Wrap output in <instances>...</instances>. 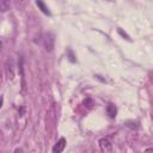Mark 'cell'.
I'll use <instances>...</instances> for the list:
<instances>
[{
	"mask_svg": "<svg viewBox=\"0 0 153 153\" xmlns=\"http://www.w3.org/2000/svg\"><path fill=\"white\" fill-rule=\"evenodd\" d=\"M43 43H44V48L47 51H51L54 49V43H55V37L51 32H47L44 33V38H43Z\"/></svg>",
	"mask_w": 153,
	"mask_h": 153,
	"instance_id": "obj_1",
	"label": "cell"
},
{
	"mask_svg": "<svg viewBox=\"0 0 153 153\" xmlns=\"http://www.w3.org/2000/svg\"><path fill=\"white\" fill-rule=\"evenodd\" d=\"M5 74L7 76L8 80H13L14 79V65H13V61L8 57L5 62Z\"/></svg>",
	"mask_w": 153,
	"mask_h": 153,
	"instance_id": "obj_2",
	"label": "cell"
},
{
	"mask_svg": "<svg viewBox=\"0 0 153 153\" xmlns=\"http://www.w3.org/2000/svg\"><path fill=\"white\" fill-rule=\"evenodd\" d=\"M99 147H100V149L103 151V152H110L111 149H112V143H111V141L108 139V137H102L100 140H99Z\"/></svg>",
	"mask_w": 153,
	"mask_h": 153,
	"instance_id": "obj_3",
	"label": "cell"
},
{
	"mask_svg": "<svg viewBox=\"0 0 153 153\" xmlns=\"http://www.w3.org/2000/svg\"><path fill=\"white\" fill-rule=\"evenodd\" d=\"M66 147V139L65 137H61L56 141V143L54 145L53 147V153H61Z\"/></svg>",
	"mask_w": 153,
	"mask_h": 153,
	"instance_id": "obj_4",
	"label": "cell"
},
{
	"mask_svg": "<svg viewBox=\"0 0 153 153\" xmlns=\"http://www.w3.org/2000/svg\"><path fill=\"white\" fill-rule=\"evenodd\" d=\"M106 114L109 115V117L110 118H115L116 117V114H117V109H116V106L114 105V104H108V106H106Z\"/></svg>",
	"mask_w": 153,
	"mask_h": 153,
	"instance_id": "obj_5",
	"label": "cell"
},
{
	"mask_svg": "<svg viewBox=\"0 0 153 153\" xmlns=\"http://www.w3.org/2000/svg\"><path fill=\"white\" fill-rule=\"evenodd\" d=\"M36 5L41 8V11L44 13V14H48V16H50L51 13H50V11H49V8H48V6L43 2V1H36Z\"/></svg>",
	"mask_w": 153,
	"mask_h": 153,
	"instance_id": "obj_6",
	"label": "cell"
},
{
	"mask_svg": "<svg viewBox=\"0 0 153 153\" xmlns=\"http://www.w3.org/2000/svg\"><path fill=\"white\" fill-rule=\"evenodd\" d=\"M8 8H10V2H8V1H6V0L0 1V10H1V11H6V10H8Z\"/></svg>",
	"mask_w": 153,
	"mask_h": 153,
	"instance_id": "obj_7",
	"label": "cell"
},
{
	"mask_svg": "<svg viewBox=\"0 0 153 153\" xmlns=\"http://www.w3.org/2000/svg\"><path fill=\"white\" fill-rule=\"evenodd\" d=\"M84 104H85V106H87V108H92L93 102H92V99H91L90 97H87V98L84 100Z\"/></svg>",
	"mask_w": 153,
	"mask_h": 153,
	"instance_id": "obj_8",
	"label": "cell"
},
{
	"mask_svg": "<svg viewBox=\"0 0 153 153\" xmlns=\"http://www.w3.org/2000/svg\"><path fill=\"white\" fill-rule=\"evenodd\" d=\"M13 153H24V152H23V149H22V148H16Z\"/></svg>",
	"mask_w": 153,
	"mask_h": 153,
	"instance_id": "obj_9",
	"label": "cell"
}]
</instances>
